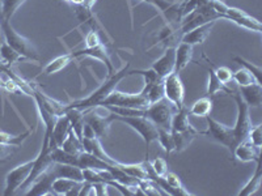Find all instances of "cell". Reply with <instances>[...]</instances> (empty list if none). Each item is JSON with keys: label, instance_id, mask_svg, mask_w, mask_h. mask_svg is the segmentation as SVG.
Listing matches in <instances>:
<instances>
[{"label": "cell", "instance_id": "obj_1", "mask_svg": "<svg viewBox=\"0 0 262 196\" xmlns=\"http://www.w3.org/2000/svg\"><path fill=\"white\" fill-rule=\"evenodd\" d=\"M128 67H130V63H127L125 68L121 69V71L114 72L112 76H109V79H107L104 84H101V86H98L97 89L86 98L76 100V101H72L70 102V104H66V110H67V109H79V110L81 111H85L90 110V109H93V107L100 106L101 102L116 89L117 85H118L123 79L130 76V75H133V72L128 71Z\"/></svg>", "mask_w": 262, "mask_h": 196}, {"label": "cell", "instance_id": "obj_2", "mask_svg": "<svg viewBox=\"0 0 262 196\" xmlns=\"http://www.w3.org/2000/svg\"><path fill=\"white\" fill-rule=\"evenodd\" d=\"M2 21V30H3V37L4 41L8 43L11 47L15 51H17L21 57L24 59L33 60V62H39V55L37 53V50L34 48V46L32 45V42L29 39H27L25 37H23L21 34H18L8 21H4L0 18Z\"/></svg>", "mask_w": 262, "mask_h": 196}, {"label": "cell", "instance_id": "obj_3", "mask_svg": "<svg viewBox=\"0 0 262 196\" xmlns=\"http://www.w3.org/2000/svg\"><path fill=\"white\" fill-rule=\"evenodd\" d=\"M177 109L164 97L160 101L151 104L148 107L144 109V116L148 118L158 128L163 130H170L172 118Z\"/></svg>", "mask_w": 262, "mask_h": 196}, {"label": "cell", "instance_id": "obj_4", "mask_svg": "<svg viewBox=\"0 0 262 196\" xmlns=\"http://www.w3.org/2000/svg\"><path fill=\"white\" fill-rule=\"evenodd\" d=\"M117 120L126 123L130 126L133 130H135L138 134L142 136L144 144H146V158H148V149L151 143L158 141L159 131L154 123L149 120L146 116H118L117 115Z\"/></svg>", "mask_w": 262, "mask_h": 196}, {"label": "cell", "instance_id": "obj_5", "mask_svg": "<svg viewBox=\"0 0 262 196\" xmlns=\"http://www.w3.org/2000/svg\"><path fill=\"white\" fill-rule=\"evenodd\" d=\"M205 118L206 122H207V130L200 131V135H205V136L211 137V139H214L215 141H217L219 144L227 146V148L231 151V155H232L233 149L237 145V144H236L233 127H227V126L222 125V123H219L217 120H215V119L211 118L210 115H206Z\"/></svg>", "mask_w": 262, "mask_h": 196}, {"label": "cell", "instance_id": "obj_6", "mask_svg": "<svg viewBox=\"0 0 262 196\" xmlns=\"http://www.w3.org/2000/svg\"><path fill=\"white\" fill-rule=\"evenodd\" d=\"M100 106H117V107H133V109H146L149 106L147 97L143 94H130L114 89L105 98Z\"/></svg>", "mask_w": 262, "mask_h": 196}, {"label": "cell", "instance_id": "obj_7", "mask_svg": "<svg viewBox=\"0 0 262 196\" xmlns=\"http://www.w3.org/2000/svg\"><path fill=\"white\" fill-rule=\"evenodd\" d=\"M114 120H117V114L112 113L111 110L109 113H106V115L98 113L97 110H95V107L84 111V123L92 128L98 139L107 136L111 125Z\"/></svg>", "mask_w": 262, "mask_h": 196}, {"label": "cell", "instance_id": "obj_8", "mask_svg": "<svg viewBox=\"0 0 262 196\" xmlns=\"http://www.w3.org/2000/svg\"><path fill=\"white\" fill-rule=\"evenodd\" d=\"M232 95L235 98L236 106H237V118H236V123L233 126V131H235L236 144H238L242 143L243 140L247 139L253 125H252L249 116V106L245 104L240 93H232Z\"/></svg>", "mask_w": 262, "mask_h": 196}, {"label": "cell", "instance_id": "obj_9", "mask_svg": "<svg viewBox=\"0 0 262 196\" xmlns=\"http://www.w3.org/2000/svg\"><path fill=\"white\" fill-rule=\"evenodd\" d=\"M217 12L223 16V18L226 20L233 21L235 24H237L238 27L245 28V29H249L252 32L261 33L262 32V25L258 20L253 18L252 16H249L248 13H245L244 11L238 8H233V7L227 6L226 3H222L221 8Z\"/></svg>", "mask_w": 262, "mask_h": 196}, {"label": "cell", "instance_id": "obj_10", "mask_svg": "<svg viewBox=\"0 0 262 196\" xmlns=\"http://www.w3.org/2000/svg\"><path fill=\"white\" fill-rule=\"evenodd\" d=\"M164 84V97L167 98L168 101L176 107L177 110L184 107L185 100V88L182 84L180 74L173 71L169 74L167 78L163 80Z\"/></svg>", "mask_w": 262, "mask_h": 196}, {"label": "cell", "instance_id": "obj_11", "mask_svg": "<svg viewBox=\"0 0 262 196\" xmlns=\"http://www.w3.org/2000/svg\"><path fill=\"white\" fill-rule=\"evenodd\" d=\"M140 2H146L159 9L161 16L168 21V25L179 29L182 20V2H168V0H140Z\"/></svg>", "mask_w": 262, "mask_h": 196}, {"label": "cell", "instance_id": "obj_12", "mask_svg": "<svg viewBox=\"0 0 262 196\" xmlns=\"http://www.w3.org/2000/svg\"><path fill=\"white\" fill-rule=\"evenodd\" d=\"M33 165H34V160L28 161L25 163H21L18 166H16L15 169L11 170V172L7 174L6 177V188H4V195L9 196L13 195L18 188H21V186L27 182V179L29 178L30 173H32Z\"/></svg>", "mask_w": 262, "mask_h": 196}, {"label": "cell", "instance_id": "obj_13", "mask_svg": "<svg viewBox=\"0 0 262 196\" xmlns=\"http://www.w3.org/2000/svg\"><path fill=\"white\" fill-rule=\"evenodd\" d=\"M57 177L54 176L53 170L48 169L45 173H42L41 176L33 182L29 186L25 195H33V196H43V195H50L53 192V182Z\"/></svg>", "mask_w": 262, "mask_h": 196}, {"label": "cell", "instance_id": "obj_14", "mask_svg": "<svg viewBox=\"0 0 262 196\" xmlns=\"http://www.w3.org/2000/svg\"><path fill=\"white\" fill-rule=\"evenodd\" d=\"M174 53H176V47L170 46V47L165 48L164 54L159 58L158 60L154 62L151 68L160 76L161 79H165L169 74L174 71Z\"/></svg>", "mask_w": 262, "mask_h": 196}, {"label": "cell", "instance_id": "obj_15", "mask_svg": "<svg viewBox=\"0 0 262 196\" xmlns=\"http://www.w3.org/2000/svg\"><path fill=\"white\" fill-rule=\"evenodd\" d=\"M72 55H74V58L90 57V58H95V59H97V60H101V62L104 63L105 65H106L107 74H109V76H112V75L116 72L113 63H112L111 57H109V53H107L106 48L102 46V43H101V45L95 46V47H91V48L85 47L84 50L76 51V53H72Z\"/></svg>", "mask_w": 262, "mask_h": 196}, {"label": "cell", "instance_id": "obj_16", "mask_svg": "<svg viewBox=\"0 0 262 196\" xmlns=\"http://www.w3.org/2000/svg\"><path fill=\"white\" fill-rule=\"evenodd\" d=\"M71 123H70L69 116L63 115L57 116L55 123H54L53 132L50 135V143L53 146H62L63 141L67 139L70 131H71Z\"/></svg>", "mask_w": 262, "mask_h": 196}, {"label": "cell", "instance_id": "obj_17", "mask_svg": "<svg viewBox=\"0 0 262 196\" xmlns=\"http://www.w3.org/2000/svg\"><path fill=\"white\" fill-rule=\"evenodd\" d=\"M232 156L242 162H252V161L257 162L261 158V148H257L249 140L245 139L235 146Z\"/></svg>", "mask_w": 262, "mask_h": 196}, {"label": "cell", "instance_id": "obj_18", "mask_svg": "<svg viewBox=\"0 0 262 196\" xmlns=\"http://www.w3.org/2000/svg\"><path fill=\"white\" fill-rule=\"evenodd\" d=\"M214 25H215V21H211V22L203 24L198 28H194V29L190 30V32L182 34L181 42L189 43V45L191 46L198 45V43H203V42L206 41V38L210 36V32H211Z\"/></svg>", "mask_w": 262, "mask_h": 196}, {"label": "cell", "instance_id": "obj_19", "mask_svg": "<svg viewBox=\"0 0 262 196\" xmlns=\"http://www.w3.org/2000/svg\"><path fill=\"white\" fill-rule=\"evenodd\" d=\"M240 95L249 107H259L262 104L261 84L253 83L249 84V85L240 86Z\"/></svg>", "mask_w": 262, "mask_h": 196}, {"label": "cell", "instance_id": "obj_20", "mask_svg": "<svg viewBox=\"0 0 262 196\" xmlns=\"http://www.w3.org/2000/svg\"><path fill=\"white\" fill-rule=\"evenodd\" d=\"M193 47L194 46L180 42L176 46V53H174V72L180 74L182 69L188 67L189 63L193 59Z\"/></svg>", "mask_w": 262, "mask_h": 196}, {"label": "cell", "instance_id": "obj_21", "mask_svg": "<svg viewBox=\"0 0 262 196\" xmlns=\"http://www.w3.org/2000/svg\"><path fill=\"white\" fill-rule=\"evenodd\" d=\"M84 182L72 181L69 178H55L53 182V192L57 195H79Z\"/></svg>", "mask_w": 262, "mask_h": 196}, {"label": "cell", "instance_id": "obj_22", "mask_svg": "<svg viewBox=\"0 0 262 196\" xmlns=\"http://www.w3.org/2000/svg\"><path fill=\"white\" fill-rule=\"evenodd\" d=\"M81 143L84 145V151L91 153V155L96 156V157L101 158V160L106 161V162L112 163V165H116L117 161L113 160L111 156L107 155L106 152L104 151L102 148L101 143H100V139L97 136H93V137H83L81 139Z\"/></svg>", "mask_w": 262, "mask_h": 196}, {"label": "cell", "instance_id": "obj_23", "mask_svg": "<svg viewBox=\"0 0 262 196\" xmlns=\"http://www.w3.org/2000/svg\"><path fill=\"white\" fill-rule=\"evenodd\" d=\"M54 176L57 178H69L72 181L84 182L83 169L74 165H66V163H54L51 166Z\"/></svg>", "mask_w": 262, "mask_h": 196}, {"label": "cell", "instance_id": "obj_24", "mask_svg": "<svg viewBox=\"0 0 262 196\" xmlns=\"http://www.w3.org/2000/svg\"><path fill=\"white\" fill-rule=\"evenodd\" d=\"M203 57H205V59L207 60V63H209V67L206 68L207 69V72H209V84H207V90H206V94L209 95V97L210 95L216 94V93H219V92H224V93H227V94H232L233 90L229 89L228 86L224 85V84L222 83L219 79H217L211 62H210V60L206 58V55H203Z\"/></svg>", "mask_w": 262, "mask_h": 196}, {"label": "cell", "instance_id": "obj_25", "mask_svg": "<svg viewBox=\"0 0 262 196\" xmlns=\"http://www.w3.org/2000/svg\"><path fill=\"white\" fill-rule=\"evenodd\" d=\"M194 128L189 122V110L186 106L181 107L174 113L172 118V125H170V131L173 132H182V131H188Z\"/></svg>", "mask_w": 262, "mask_h": 196}, {"label": "cell", "instance_id": "obj_26", "mask_svg": "<svg viewBox=\"0 0 262 196\" xmlns=\"http://www.w3.org/2000/svg\"><path fill=\"white\" fill-rule=\"evenodd\" d=\"M173 139H174V145H176V151L174 152H184L191 144L194 139L200 135V131H196L195 128H191L188 131H182V132H173Z\"/></svg>", "mask_w": 262, "mask_h": 196}, {"label": "cell", "instance_id": "obj_27", "mask_svg": "<svg viewBox=\"0 0 262 196\" xmlns=\"http://www.w3.org/2000/svg\"><path fill=\"white\" fill-rule=\"evenodd\" d=\"M72 59H75L72 53L60 55V57L55 58V59L51 60L50 63H48V65L43 68V72H42L41 75L42 76H50V75L57 74V72L62 71L64 67H67V65L72 62Z\"/></svg>", "mask_w": 262, "mask_h": 196}, {"label": "cell", "instance_id": "obj_28", "mask_svg": "<svg viewBox=\"0 0 262 196\" xmlns=\"http://www.w3.org/2000/svg\"><path fill=\"white\" fill-rule=\"evenodd\" d=\"M257 166H256V173H254V176L248 181V183L245 184L244 187L240 190V192L237 193L238 196H250L253 195L257 190L261 186V181H262V173H261V158L257 161Z\"/></svg>", "mask_w": 262, "mask_h": 196}, {"label": "cell", "instance_id": "obj_29", "mask_svg": "<svg viewBox=\"0 0 262 196\" xmlns=\"http://www.w3.org/2000/svg\"><path fill=\"white\" fill-rule=\"evenodd\" d=\"M66 115L69 116L71 127L76 136L79 139H83V130H84V111L79 110V109H67L66 110Z\"/></svg>", "mask_w": 262, "mask_h": 196}, {"label": "cell", "instance_id": "obj_30", "mask_svg": "<svg viewBox=\"0 0 262 196\" xmlns=\"http://www.w3.org/2000/svg\"><path fill=\"white\" fill-rule=\"evenodd\" d=\"M60 148H62L63 151L69 152V153H71V155H75V156H79L81 152H84L83 143H81V140L76 136V134H75L72 128H71V131H70V134H69V136H67V139L63 141V144Z\"/></svg>", "mask_w": 262, "mask_h": 196}, {"label": "cell", "instance_id": "obj_31", "mask_svg": "<svg viewBox=\"0 0 262 196\" xmlns=\"http://www.w3.org/2000/svg\"><path fill=\"white\" fill-rule=\"evenodd\" d=\"M24 2L25 0H0V18L9 22Z\"/></svg>", "mask_w": 262, "mask_h": 196}, {"label": "cell", "instance_id": "obj_32", "mask_svg": "<svg viewBox=\"0 0 262 196\" xmlns=\"http://www.w3.org/2000/svg\"><path fill=\"white\" fill-rule=\"evenodd\" d=\"M0 59L3 60L7 65L12 67L15 63H18L20 60L24 59V58L21 57L17 51L13 50L6 41H3L0 43Z\"/></svg>", "mask_w": 262, "mask_h": 196}, {"label": "cell", "instance_id": "obj_33", "mask_svg": "<svg viewBox=\"0 0 262 196\" xmlns=\"http://www.w3.org/2000/svg\"><path fill=\"white\" fill-rule=\"evenodd\" d=\"M212 110V101L209 97H203L193 104L189 109V115L194 116H206L209 115Z\"/></svg>", "mask_w": 262, "mask_h": 196}, {"label": "cell", "instance_id": "obj_34", "mask_svg": "<svg viewBox=\"0 0 262 196\" xmlns=\"http://www.w3.org/2000/svg\"><path fill=\"white\" fill-rule=\"evenodd\" d=\"M164 181L167 182V184L172 188L173 196H188L190 195L189 191L185 190V187L182 186L181 181H180L179 176H176L174 173H167L165 176L163 177Z\"/></svg>", "mask_w": 262, "mask_h": 196}, {"label": "cell", "instance_id": "obj_35", "mask_svg": "<svg viewBox=\"0 0 262 196\" xmlns=\"http://www.w3.org/2000/svg\"><path fill=\"white\" fill-rule=\"evenodd\" d=\"M158 131H159L158 141L164 148L165 153H167V155H170L172 152L176 151V145H174V139H173L172 131L163 130V128H158Z\"/></svg>", "mask_w": 262, "mask_h": 196}, {"label": "cell", "instance_id": "obj_36", "mask_svg": "<svg viewBox=\"0 0 262 196\" xmlns=\"http://www.w3.org/2000/svg\"><path fill=\"white\" fill-rule=\"evenodd\" d=\"M30 135V131H27L24 134L21 135H11L7 134V132H0V143L3 144H9V145H15L16 148H20L23 145V143L25 141L28 136Z\"/></svg>", "mask_w": 262, "mask_h": 196}, {"label": "cell", "instance_id": "obj_37", "mask_svg": "<svg viewBox=\"0 0 262 196\" xmlns=\"http://www.w3.org/2000/svg\"><path fill=\"white\" fill-rule=\"evenodd\" d=\"M146 97H147V100H148L149 105L155 104V102L163 100V98H164V84H163V81L154 84V85H152L151 88L148 89V92H147Z\"/></svg>", "mask_w": 262, "mask_h": 196}, {"label": "cell", "instance_id": "obj_38", "mask_svg": "<svg viewBox=\"0 0 262 196\" xmlns=\"http://www.w3.org/2000/svg\"><path fill=\"white\" fill-rule=\"evenodd\" d=\"M232 80L235 81V83H237L240 86L249 85V84L257 83L256 79L253 78V75L250 74V72H248L245 68H242V69H238V71H236L235 74L232 75Z\"/></svg>", "mask_w": 262, "mask_h": 196}, {"label": "cell", "instance_id": "obj_39", "mask_svg": "<svg viewBox=\"0 0 262 196\" xmlns=\"http://www.w3.org/2000/svg\"><path fill=\"white\" fill-rule=\"evenodd\" d=\"M233 62H236L237 64L242 65L243 68H245L248 72H250V74L253 75V78L256 79L257 83L261 84V68H259V67L252 64V63H249L248 60H245L244 58H240V57L233 58Z\"/></svg>", "mask_w": 262, "mask_h": 196}, {"label": "cell", "instance_id": "obj_40", "mask_svg": "<svg viewBox=\"0 0 262 196\" xmlns=\"http://www.w3.org/2000/svg\"><path fill=\"white\" fill-rule=\"evenodd\" d=\"M248 140L250 143L253 144L257 148H261L262 146V126L258 125L256 127H252L248 134Z\"/></svg>", "mask_w": 262, "mask_h": 196}, {"label": "cell", "instance_id": "obj_41", "mask_svg": "<svg viewBox=\"0 0 262 196\" xmlns=\"http://www.w3.org/2000/svg\"><path fill=\"white\" fill-rule=\"evenodd\" d=\"M149 163H151L152 172L155 173L158 177H164L168 173V163H167V161L164 160V158L158 157Z\"/></svg>", "mask_w": 262, "mask_h": 196}, {"label": "cell", "instance_id": "obj_42", "mask_svg": "<svg viewBox=\"0 0 262 196\" xmlns=\"http://www.w3.org/2000/svg\"><path fill=\"white\" fill-rule=\"evenodd\" d=\"M214 71H215V74H216L217 79H219V80H221L224 85H228V84L232 81L233 74L231 72V69H229L228 67H216Z\"/></svg>", "mask_w": 262, "mask_h": 196}, {"label": "cell", "instance_id": "obj_43", "mask_svg": "<svg viewBox=\"0 0 262 196\" xmlns=\"http://www.w3.org/2000/svg\"><path fill=\"white\" fill-rule=\"evenodd\" d=\"M85 45H86V48H91V47H95V46L101 45V39H100V37H98L97 32L92 30V32H90L88 34H86Z\"/></svg>", "mask_w": 262, "mask_h": 196}, {"label": "cell", "instance_id": "obj_44", "mask_svg": "<svg viewBox=\"0 0 262 196\" xmlns=\"http://www.w3.org/2000/svg\"><path fill=\"white\" fill-rule=\"evenodd\" d=\"M13 148H16V146L0 143V160H7V157L12 153Z\"/></svg>", "mask_w": 262, "mask_h": 196}, {"label": "cell", "instance_id": "obj_45", "mask_svg": "<svg viewBox=\"0 0 262 196\" xmlns=\"http://www.w3.org/2000/svg\"><path fill=\"white\" fill-rule=\"evenodd\" d=\"M4 86H6V80H3L0 76V89H4Z\"/></svg>", "mask_w": 262, "mask_h": 196}, {"label": "cell", "instance_id": "obj_46", "mask_svg": "<svg viewBox=\"0 0 262 196\" xmlns=\"http://www.w3.org/2000/svg\"><path fill=\"white\" fill-rule=\"evenodd\" d=\"M4 37H3V30H2V21H0V43L3 42Z\"/></svg>", "mask_w": 262, "mask_h": 196}, {"label": "cell", "instance_id": "obj_47", "mask_svg": "<svg viewBox=\"0 0 262 196\" xmlns=\"http://www.w3.org/2000/svg\"><path fill=\"white\" fill-rule=\"evenodd\" d=\"M4 65H7V64H6V63L3 62V60L0 59V71H2V69H3V67H4Z\"/></svg>", "mask_w": 262, "mask_h": 196}, {"label": "cell", "instance_id": "obj_48", "mask_svg": "<svg viewBox=\"0 0 262 196\" xmlns=\"http://www.w3.org/2000/svg\"><path fill=\"white\" fill-rule=\"evenodd\" d=\"M7 160H0V165H3V163H6Z\"/></svg>", "mask_w": 262, "mask_h": 196}, {"label": "cell", "instance_id": "obj_49", "mask_svg": "<svg viewBox=\"0 0 262 196\" xmlns=\"http://www.w3.org/2000/svg\"><path fill=\"white\" fill-rule=\"evenodd\" d=\"M67 2H69V0H67Z\"/></svg>", "mask_w": 262, "mask_h": 196}]
</instances>
